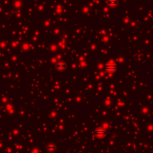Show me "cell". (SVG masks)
<instances>
[{"label": "cell", "mask_w": 153, "mask_h": 153, "mask_svg": "<svg viewBox=\"0 0 153 153\" xmlns=\"http://www.w3.org/2000/svg\"><path fill=\"white\" fill-rule=\"evenodd\" d=\"M117 69V65L114 62H109L105 65V70L108 73H114Z\"/></svg>", "instance_id": "cell-1"}, {"label": "cell", "mask_w": 153, "mask_h": 153, "mask_svg": "<svg viewBox=\"0 0 153 153\" xmlns=\"http://www.w3.org/2000/svg\"><path fill=\"white\" fill-rule=\"evenodd\" d=\"M94 134L98 137H105L107 134V131L105 129L102 128H98L94 131Z\"/></svg>", "instance_id": "cell-2"}, {"label": "cell", "mask_w": 153, "mask_h": 153, "mask_svg": "<svg viewBox=\"0 0 153 153\" xmlns=\"http://www.w3.org/2000/svg\"><path fill=\"white\" fill-rule=\"evenodd\" d=\"M57 68H58V69H64V68H65V65L63 64V63H59V64L57 65Z\"/></svg>", "instance_id": "cell-3"}]
</instances>
